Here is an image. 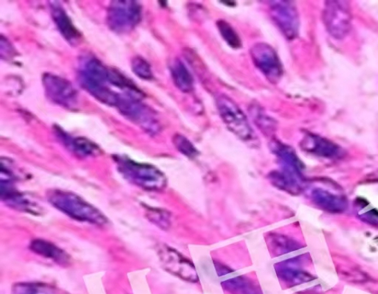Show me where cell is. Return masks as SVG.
Wrapping results in <instances>:
<instances>
[{
  "mask_svg": "<svg viewBox=\"0 0 378 294\" xmlns=\"http://www.w3.org/2000/svg\"><path fill=\"white\" fill-rule=\"evenodd\" d=\"M222 285L231 294H262L260 288L246 277L231 279L222 282Z\"/></svg>",
  "mask_w": 378,
  "mask_h": 294,
  "instance_id": "16",
  "label": "cell"
},
{
  "mask_svg": "<svg viewBox=\"0 0 378 294\" xmlns=\"http://www.w3.org/2000/svg\"><path fill=\"white\" fill-rule=\"evenodd\" d=\"M251 55L255 66L270 83L280 82L283 75L282 65L279 56L269 44H255L251 50Z\"/></svg>",
  "mask_w": 378,
  "mask_h": 294,
  "instance_id": "5",
  "label": "cell"
},
{
  "mask_svg": "<svg viewBox=\"0 0 378 294\" xmlns=\"http://www.w3.org/2000/svg\"><path fill=\"white\" fill-rule=\"evenodd\" d=\"M118 165L125 178L142 189L160 190L165 185L163 174L152 165L136 163L126 158H118Z\"/></svg>",
  "mask_w": 378,
  "mask_h": 294,
  "instance_id": "2",
  "label": "cell"
},
{
  "mask_svg": "<svg viewBox=\"0 0 378 294\" xmlns=\"http://www.w3.org/2000/svg\"><path fill=\"white\" fill-rule=\"evenodd\" d=\"M271 14L275 24L288 40L298 35L299 19L296 6L291 2H271Z\"/></svg>",
  "mask_w": 378,
  "mask_h": 294,
  "instance_id": "6",
  "label": "cell"
},
{
  "mask_svg": "<svg viewBox=\"0 0 378 294\" xmlns=\"http://www.w3.org/2000/svg\"><path fill=\"white\" fill-rule=\"evenodd\" d=\"M49 200L55 209L74 220L97 225L107 222L101 211L71 192L55 190L49 196Z\"/></svg>",
  "mask_w": 378,
  "mask_h": 294,
  "instance_id": "1",
  "label": "cell"
},
{
  "mask_svg": "<svg viewBox=\"0 0 378 294\" xmlns=\"http://www.w3.org/2000/svg\"><path fill=\"white\" fill-rule=\"evenodd\" d=\"M301 146L309 153L327 158H339L343 154L339 145L314 134L306 135Z\"/></svg>",
  "mask_w": 378,
  "mask_h": 294,
  "instance_id": "9",
  "label": "cell"
},
{
  "mask_svg": "<svg viewBox=\"0 0 378 294\" xmlns=\"http://www.w3.org/2000/svg\"><path fill=\"white\" fill-rule=\"evenodd\" d=\"M252 116L261 130H267L268 128L269 130L274 129L275 123L272 121L269 116H267L264 112H261L258 108L252 110Z\"/></svg>",
  "mask_w": 378,
  "mask_h": 294,
  "instance_id": "21",
  "label": "cell"
},
{
  "mask_svg": "<svg viewBox=\"0 0 378 294\" xmlns=\"http://www.w3.org/2000/svg\"><path fill=\"white\" fill-rule=\"evenodd\" d=\"M171 71L177 87L183 93L191 92L194 87V78L186 65L177 60L173 64Z\"/></svg>",
  "mask_w": 378,
  "mask_h": 294,
  "instance_id": "15",
  "label": "cell"
},
{
  "mask_svg": "<svg viewBox=\"0 0 378 294\" xmlns=\"http://www.w3.org/2000/svg\"><path fill=\"white\" fill-rule=\"evenodd\" d=\"M133 71L139 77L144 79H150L152 77L150 66L143 60L136 59L132 63Z\"/></svg>",
  "mask_w": 378,
  "mask_h": 294,
  "instance_id": "22",
  "label": "cell"
},
{
  "mask_svg": "<svg viewBox=\"0 0 378 294\" xmlns=\"http://www.w3.org/2000/svg\"><path fill=\"white\" fill-rule=\"evenodd\" d=\"M277 273L281 279L292 286L303 284L314 279L304 271L294 268H280Z\"/></svg>",
  "mask_w": 378,
  "mask_h": 294,
  "instance_id": "17",
  "label": "cell"
},
{
  "mask_svg": "<svg viewBox=\"0 0 378 294\" xmlns=\"http://www.w3.org/2000/svg\"><path fill=\"white\" fill-rule=\"evenodd\" d=\"M73 149L83 156L94 155L98 152L96 145L84 139H75L73 141Z\"/></svg>",
  "mask_w": 378,
  "mask_h": 294,
  "instance_id": "20",
  "label": "cell"
},
{
  "mask_svg": "<svg viewBox=\"0 0 378 294\" xmlns=\"http://www.w3.org/2000/svg\"><path fill=\"white\" fill-rule=\"evenodd\" d=\"M161 260L166 268L172 273L179 275L182 279L190 281L188 275L193 281H197L198 277L193 264L184 258L181 254L170 248H163L160 253Z\"/></svg>",
  "mask_w": 378,
  "mask_h": 294,
  "instance_id": "8",
  "label": "cell"
},
{
  "mask_svg": "<svg viewBox=\"0 0 378 294\" xmlns=\"http://www.w3.org/2000/svg\"><path fill=\"white\" fill-rule=\"evenodd\" d=\"M316 205L330 212H341L347 208V200L342 197L332 195L323 190H316L313 193Z\"/></svg>",
  "mask_w": 378,
  "mask_h": 294,
  "instance_id": "12",
  "label": "cell"
},
{
  "mask_svg": "<svg viewBox=\"0 0 378 294\" xmlns=\"http://www.w3.org/2000/svg\"><path fill=\"white\" fill-rule=\"evenodd\" d=\"M173 141L177 149L184 155L190 158H194L198 155V151L192 143L183 137V135H176Z\"/></svg>",
  "mask_w": 378,
  "mask_h": 294,
  "instance_id": "19",
  "label": "cell"
},
{
  "mask_svg": "<svg viewBox=\"0 0 378 294\" xmlns=\"http://www.w3.org/2000/svg\"><path fill=\"white\" fill-rule=\"evenodd\" d=\"M273 147L274 152L285 164L287 172L298 176L301 175L303 164L291 147L279 142L274 143Z\"/></svg>",
  "mask_w": 378,
  "mask_h": 294,
  "instance_id": "13",
  "label": "cell"
},
{
  "mask_svg": "<svg viewBox=\"0 0 378 294\" xmlns=\"http://www.w3.org/2000/svg\"><path fill=\"white\" fill-rule=\"evenodd\" d=\"M53 18L66 40L73 42L80 40V33L75 29L69 17L64 10L59 6H53Z\"/></svg>",
  "mask_w": 378,
  "mask_h": 294,
  "instance_id": "14",
  "label": "cell"
},
{
  "mask_svg": "<svg viewBox=\"0 0 378 294\" xmlns=\"http://www.w3.org/2000/svg\"><path fill=\"white\" fill-rule=\"evenodd\" d=\"M44 84L48 94L57 103L64 105L72 103L75 93L68 82L57 76L47 75L44 76Z\"/></svg>",
  "mask_w": 378,
  "mask_h": 294,
  "instance_id": "10",
  "label": "cell"
},
{
  "mask_svg": "<svg viewBox=\"0 0 378 294\" xmlns=\"http://www.w3.org/2000/svg\"><path fill=\"white\" fill-rule=\"evenodd\" d=\"M219 116L228 129L241 140L252 142L255 140V133L243 111L235 101L226 95L217 98Z\"/></svg>",
  "mask_w": 378,
  "mask_h": 294,
  "instance_id": "3",
  "label": "cell"
},
{
  "mask_svg": "<svg viewBox=\"0 0 378 294\" xmlns=\"http://www.w3.org/2000/svg\"><path fill=\"white\" fill-rule=\"evenodd\" d=\"M217 26L222 38L230 47L238 49L242 47V42L237 31L225 20L220 19L217 22Z\"/></svg>",
  "mask_w": 378,
  "mask_h": 294,
  "instance_id": "18",
  "label": "cell"
},
{
  "mask_svg": "<svg viewBox=\"0 0 378 294\" xmlns=\"http://www.w3.org/2000/svg\"><path fill=\"white\" fill-rule=\"evenodd\" d=\"M351 10L347 1H328L323 11V21L330 35L337 39L345 37L351 29Z\"/></svg>",
  "mask_w": 378,
  "mask_h": 294,
  "instance_id": "4",
  "label": "cell"
},
{
  "mask_svg": "<svg viewBox=\"0 0 378 294\" xmlns=\"http://www.w3.org/2000/svg\"><path fill=\"white\" fill-rule=\"evenodd\" d=\"M30 248L33 252L51 259L53 261L60 265L66 266L70 262L69 254L62 250L60 248L50 242L43 240H35L32 241Z\"/></svg>",
  "mask_w": 378,
  "mask_h": 294,
  "instance_id": "11",
  "label": "cell"
},
{
  "mask_svg": "<svg viewBox=\"0 0 378 294\" xmlns=\"http://www.w3.org/2000/svg\"><path fill=\"white\" fill-rule=\"evenodd\" d=\"M140 13L139 6L136 3L116 2L109 10V24L118 31L128 30L137 24Z\"/></svg>",
  "mask_w": 378,
  "mask_h": 294,
  "instance_id": "7",
  "label": "cell"
}]
</instances>
